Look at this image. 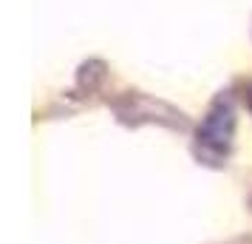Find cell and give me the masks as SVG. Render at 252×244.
Segmentation results:
<instances>
[{
  "mask_svg": "<svg viewBox=\"0 0 252 244\" xmlns=\"http://www.w3.org/2000/svg\"><path fill=\"white\" fill-rule=\"evenodd\" d=\"M250 108H252V88H250Z\"/></svg>",
  "mask_w": 252,
  "mask_h": 244,
  "instance_id": "cell-2",
  "label": "cell"
},
{
  "mask_svg": "<svg viewBox=\"0 0 252 244\" xmlns=\"http://www.w3.org/2000/svg\"><path fill=\"white\" fill-rule=\"evenodd\" d=\"M232 128H235V116H232V108L229 103L218 100L213 105V111L207 114L204 125L198 128V142L204 148H216V151H224L232 139Z\"/></svg>",
  "mask_w": 252,
  "mask_h": 244,
  "instance_id": "cell-1",
  "label": "cell"
}]
</instances>
